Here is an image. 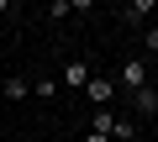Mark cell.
Here are the masks:
<instances>
[{
	"label": "cell",
	"mask_w": 158,
	"mask_h": 142,
	"mask_svg": "<svg viewBox=\"0 0 158 142\" xmlns=\"http://www.w3.org/2000/svg\"><path fill=\"white\" fill-rule=\"evenodd\" d=\"M85 95L95 100V111H106V105L116 100V79H111V74H90V84H85Z\"/></svg>",
	"instance_id": "cell-1"
},
{
	"label": "cell",
	"mask_w": 158,
	"mask_h": 142,
	"mask_svg": "<svg viewBox=\"0 0 158 142\" xmlns=\"http://www.w3.org/2000/svg\"><path fill=\"white\" fill-rule=\"evenodd\" d=\"M116 79H121V84H127V90L137 95V90L148 84V58H127V63H121V74H116Z\"/></svg>",
	"instance_id": "cell-2"
},
{
	"label": "cell",
	"mask_w": 158,
	"mask_h": 142,
	"mask_svg": "<svg viewBox=\"0 0 158 142\" xmlns=\"http://www.w3.org/2000/svg\"><path fill=\"white\" fill-rule=\"evenodd\" d=\"M63 84H69V90H85V84H90V63H85V58H74V63L63 68Z\"/></svg>",
	"instance_id": "cell-3"
},
{
	"label": "cell",
	"mask_w": 158,
	"mask_h": 142,
	"mask_svg": "<svg viewBox=\"0 0 158 142\" xmlns=\"http://www.w3.org/2000/svg\"><path fill=\"white\" fill-rule=\"evenodd\" d=\"M132 100H137V111H142V116H158V90H153V84H142Z\"/></svg>",
	"instance_id": "cell-4"
},
{
	"label": "cell",
	"mask_w": 158,
	"mask_h": 142,
	"mask_svg": "<svg viewBox=\"0 0 158 142\" xmlns=\"http://www.w3.org/2000/svg\"><path fill=\"white\" fill-rule=\"evenodd\" d=\"M153 11H158V0H132V6H127V21L137 26V21H148Z\"/></svg>",
	"instance_id": "cell-5"
},
{
	"label": "cell",
	"mask_w": 158,
	"mask_h": 142,
	"mask_svg": "<svg viewBox=\"0 0 158 142\" xmlns=\"http://www.w3.org/2000/svg\"><path fill=\"white\" fill-rule=\"evenodd\" d=\"M27 95H32V79L11 74V79H6V100H27Z\"/></svg>",
	"instance_id": "cell-6"
},
{
	"label": "cell",
	"mask_w": 158,
	"mask_h": 142,
	"mask_svg": "<svg viewBox=\"0 0 158 142\" xmlns=\"http://www.w3.org/2000/svg\"><path fill=\"white\" fill-rule=\"evenodd\" d=\"M137 137V126L127 121V116H116V126H111V142H132Z\"/></svg>",
	"instance_id": "cell-7"
},
{
	"label": "cell",
	"mask_w": 158,
	"mask_h": 142,
	"mask_svg": "<svg viewBox=\"0 0 158 142\" xmlns=\"http://www.w3.org/2000/svg\"><path fill=\"white\" fill-rule=\"evenodd\" d=\"M32 95H37V100H53L58 90H53V79H37V84H32Z\"/></svg>",
	"instance_id": "cell-8"
},
{
	"label": "cell",
	"mask_w": 158,
	"mask_h": 142,
	"mask_svg": "<svg viewBox=\"0 0 158 142\" xmlns=\"http://www.w3.org/2000/svg\"><path fill=\"white\" fill-rule=\"evenodd\" d=\"M142 47H148V53H158V26H148V37H142Z\"/></svg>",
	"instance_id": "cell-9"
},
{
	"label": "cell",
	"mask_w": 158,
	"mask_h": 142,
	"mask_svg": "<svg viewBox=\"0 0 158 142\" xmlns=\"http://www.w3.org/2000/svg\"><path fill=\"white\" fill-rule=\"evenodd\" d=\"M85 142H111V137H106V132H90V137H85Z\"/></svg>",
	"instance_id": "cell-10"
}]
</instances>
